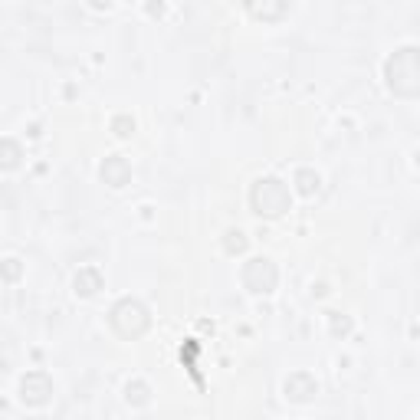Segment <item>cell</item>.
I'll return each instance as SVG.
<instances>
[{"mask_svg":"<svg viewBox=\"0 0 420 420\" xmlns=\"http://www.w3.org/2000/svg\"><path fill=\"white\" fill-rule=\"evenodd\" d=\"M286 4H276V7H257V4H249V14H253V17H263V20H273V17H283L286 14Z\"/></svg>","mask_w":420,"mask_h":420,"instance_id":"obj_11","label":"cell"},{"mask_svg":"<svg viewBox=\"0 0 420 420\" xmlns=\"http://www.w3.org/2000/svg\"><path fill=\"white\" fill-rule=\"evenodd\" d=\"M17 273H20L17 259H7V266H4V276H7V279H17Z\"/></svg>","mask_w":420,"mask_h":420,"instance_id":"obj_16","label":"cell"},{"mask_svg":"<svg viewBox=\"0 0 420 420\" xmlns=\"http://www.w3.org/2000/svg\"><path fill=\"white\" fill-rule=\"evenodd\" d=\"M223 249H227V253H243V249H247V233L243 230H227L223 233Z\"/></svg>","mask_w":420,"mask_h":420,"instance_id":"obj_10","label":"cell"},{"mask_svg":"<svg viewBox=\"0 0 420 420\" xmlns=\"http://www.w3.org/2000/svg\"><path fill=\"white\" fill-rule=\"evenodd\" d=\"M17 161H20V148L7 138L4 141V168H17Z\"/></svg>","mask_w":420,"mask_h":420,"instance_id":"obj_14","label":"cell"},{"mask_svg":"<svg viewBox=\"0 0 420 420\" xmlns=\"http://www.w3.org/2000/svg\"><path fill=\"white\" fill-rule=\"evenodd\" d=\"M316 394H318V381L309 375V371H292V375L286 377V397H289V401L306 404Z\"/></svg>","mask_w":420,"mask_h":420,"instance_id":"obj_6","label":"cell"},{"mask_svg":"<svg viewBox=\"0 0 420 420\" xmlns=\"http://www.w3.org/2000/svg\"><path fill=\"white\" fill-rule=\"evenodd\" d=\"M125 394H129L131 404H148V384L145 381H131V384L125 387Z\"/></svg>","mask_w":420,"mask_h":420,"instance_id":"obj_12","label":"cell"},{"mask_svg":"<svg viewBox=\"0 0 420 420\" xmlns=\"http://www.w3.org/2000/svg\"><path fill=\"white\" fill-rule=\"evenodd\" d=\"M414 158H417V168H420V148H417V155H414Z\"/></svg>","mask_w":420,"mask_h":420,"instance_id":"obj_17","label":"cell"},{"mask_svg":"<svg viewBox=\"0 0 420 420\" xmlns=\"http://www.w3.org/2000/svg\"><path fill=\"white\" fill-rule=\"evenodd\" d=\"M249 207L259 217H279L289 210V188L279 178H259L249 190Z\"/></svg>","mask_w":420,"mask_h":420,"instance_id":"obj_2","label":"cell"},{"mask_svg":"<svg viewBox=\"0 0 420 420\" xmlns=\"http://www.w3.org/2000/svg\"><path fill=\"white\" fill-rule=\"evenodd\" d=\"M99 174H102V181L109 184V188H125V184L131 181V164L122 155H112L102 161V171Z\"/></svg>","mask_w":420,"mask_h":420,"instance_id":"obj_7","label":"cell"},{"mask_svg":"<svg viewBox=\"0 0 420 420\" xmlns=\"http://www.w3.org/2000/svg\"><path fill=\"white\" fill-rule=\"evenodd\" d=\"M387 89L404 99H417L420 95V46H401L387 56L384 63Z\"/></svg>","mask_w":420,"mask_h":420,"instance_id":"obj_1","label":"cell"},{"mask_svg":"<svg viewBox=\"0 0 420 420\" xmlns=\"http://www.w3.org/2000/svg\"><path fill=\"white\" fill-rule=\"evenodd\" d=\"M296 184H299V194L309 198V194H316V190H318L322 181H318V174L312 171V168H302V171H296Z\"/></svg>","mask_w":420,"mask_h":420,"instance_id":"obj_9","label":"cell"},{"mask_svg":"<svg viewBox=\"0 0 420 420\" xmlns=\"http://www.w3.org/2000/svg\"><path fill=\"white\" fill-rule=\"evenodd\" d=\"M276 283H279V269H276L273 259L257 257V259H249V263L243 266V286H247L249 292L269 296V292L276 289Z\"/></svg>","mask_w":420,"mask_h":420,"instance_id":"obj_4","label":"cell"},{"mask_svg":"<svg viewBox=\"0 0 420 420\" xmlns=\"http://www.w3.org/2000/svg\"><path fill=\"white\" fill-rule=\"evenodd\" d=\"M352 332V318H342L338 312H332V335H345Z\"/></svg>","mask_w":420,"mask_h":420,"instance_id":"obj_15","label":"cell"},{"mask_svg":"<svg viewBox=\"0 0 420 420\" xmlns=\"http://www.w3.org/2000/svg\"><path fill=\"white\" fill-rule=\"evenodd\" d=\"M112 131H115L119 138H129L131 131H135V122H131L129 115H119V119L112 122Z\"/></svg>","mask_w":420,"mask_h":420,"instance_id":"obj_13","label":"cell"},{"mask_svg":"<svg viewBox=\"0 0 420 420\" xmlns=\"http://www.w3.org/2000/svg\"><path fill=\"white\" fill-rule=\"evenodd\" d=\"M112 328L122 335V338H141V335L148 332V325H151V316H148V309L141 306L138 299H122L115 309H112L109 316Z\"/></svg>","mask_w":420,"mask_h":420,"instance_id":"obj_3","label":"cell"},{"mask_svg":"<svg viewBox=\"0 0 420 420\" xmlns=\"http://www.w3.org/2000/svg\"><path fill=\"white\" fill-rule=\"evenodd\" d=\"M72 286H76L79 296H95V292L102 289V273H99L95 266H82L76 273V283Z\"/></svg>","mask_w":420,"mask_h":420,"instance_id":"obj_8","label":"cell"},{"mask_svg":"<svg viewBox=\"0 0 420 420\" xmlns=\"http://www.w3.org/2000/svg\"><path fill=\"white\" fill-rule=\"evenodd\" d=\"M50 394H53V381L46 371L23 375V381H20V401L23 404H43V401H50Z\"/></svg>","mask_w":420,"mask_h":420,"instance_id":"obj_5","label":"cell"}]
</instances>
